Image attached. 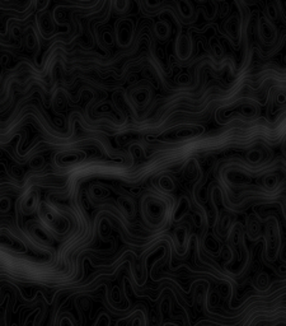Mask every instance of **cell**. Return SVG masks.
<instances>
[{"label":"cell","mask_w":286,"mask_h":326,"mask_svg":"<svg viewBox=\"0 0 286 326\" xmlns=\"http://www.w3.org/2000/svg\"><path fill=\"white\" fill-rule=\"evenodd\" d=\"M38 212H40L41 219L43 220L46 225L50 229H52L56 234L64 235L69 229L70 223L67 218L61 215L60 213L56 212L52 207L47 204L38 205Z\"/></svg>","instance_id":"1"},{"label":"cell","mask_w":286,"mask_h":326,"mask_svg":"<svg viewBox=\"0 0 286 326\" xmlns=\"http://www.w3.org/2000/svg\"><path fill=\"white\" fill-rule=\"evenodd\" d=\"M165 203L159 198L149 197L143 204V213L150 224L158 225L165 217Z\"/></svg>","instance_id":"2"},{"label":"cell","mask_w":286,"mask_h":326,"mask_svg":"<svg viewBox=\"0 0 286 326\" xmlns=\"http://www.w3.org/2000/svg\"><path fill=\"white\" fill-rule=\"evenodd\" d=\"M258 36L266 45H272L277 38V29L267 17H261L258 21Z\"/></svg>","instance_id":"3"},{"label":"cell","mask_w":286,"mask_h":326,"mask_svg":"<svg viewBox=\"0 0 286 326\" xmlns=\"http://www.w3.org/2000/svg\"><path fill=\"white\" fill-rule=\"evenodd\" d=\"M116 37L117 43L122 48L130 45L131 40H133V23L129 19H121L117 23L116 28Z\"/></svg>","instance_id":"4"},{"label":"cell","mask_w":286,"mask_h":326,"mask_svg":"<svg viewBox=\"0 0 286 326\" xmlns=\"http://www.w3.org/2000/svg\"><path fill=\"white\" fill-rule=\"evenodd\" d=\"M38 200H40V195H38L37 191H28L21 202V209L23 212V214H32L35 210H37Z\"/></svg>","instance_id":"5"},{"label":"cell","mask_w":286,"mask_h":326,"mask_svg":"<svg viewBox=\"0 0 286 326\" xmlns=\"http://www.w3.org/2000/svg\"><path fill=\"white\" fill-rule=\"evenodd\" d=\"M176 53L181 60H186L192 54V42L191 38L187 35H182L178 37L177 43H176Z\"/></svg>","instance_id":"6"},{"label":"cell","mask_w":286,"mask_h":326,"mask_svg":"<svg viewBox=\"0 0 286 326\" xmlns=\"http://www.w3.org/2000/svg\"><path fill=\"white\" fill-rule=\"evenodd\" d=\"M151 99V89L148 87H138L131 92V100L138 107H144Z\"/></svg>","instance_id":"7"},{"label":"cell","mask_w":286,"mask_h":326,"mask_svg":"<svg viewBox=\"0 0 286 326\" xmlns=\"http://www.w3.org/2000/svg\"><path fill=\"white\" fill-rule=\"evenodd\" d=\"M84 154L82 152H64L60 156H58V165L68 167V166L77 165L82 161Z\"/></svg>","instance_id":"8"},{"label":"cell","mask_w":286,"mask_h":326,"mask_svg":"<svg viewBox=\"0 0 286 326\" xmlns=\"http://www.w3.org/2000/svg\"><path fill=\"white\" fill-rule=\"evenodd\" d=\"M225 29H226V33H228L229 37H231L232 40L234 41L238 40L239 35H241V24H239V19L237 18L236 16L231 17L229 21L226 22Z\"/></svg>","instance_id":"9"},{"label":"cell","mask_w":286,"mask_h":326,"mask_svg":"<svg viewBox=\"0 0 286 326\" xmlns=\"http://www.w3.org/2000/svg\"><path fill=\"white\" fill-rule=\"evenodd\" d=\"M31 235L35 237L38 242H41V244H51V241H52V239L48 236L50 234L46 231L45 228L40 227V225H38V227L37 225H33V227L31 228Z\"/></svg>","instance_id":"10"},{"label":"cell","mask_w":286,"mask_h":326,"mask_svg":"<svg viewBox=\"0 0 286 326\" xmlns=\"http://www.w3.org/2000/svg\"><path fill=\"white\" fill-rule=\"evenodd\" d=\"M119 207L121 208L122 212L129 217H133L135 214V204H134L133 199L127 197H120L119 198Z\"/></svg>","instance_id":"11"},{"label":"cell","mask_w":286,"mask_h":326,"mask_svg":"<svg viewBox=\"0 0 286 326\" xmlns=\"http://www.w3.org/2000/svg\"><path fill=\"white\" fill-rule=\"evenodd\" d=\"M155 35L158 36L160 40H165V38L169 37V35H170L169 24L165 23V22H159V23H156L155 24Z\"/></svg>","instance_id":"12"},{"label":"cell","mask_w":286,"mask_h":326,"mask_svg":"<svg viewBox=\"0 0 286 326\" xmlns=\"http://www.w3.org/2000/svg\"><path fill=\"white\" fill-rule=\"evenodd\" d=\"M199 172H200L199 163H197L195 159H191V161H188V163L186 165V170H185L186 177L195 178L197 175H199Z\"/></svg>","instance_id":"13"},{"label":"cell","mask_w":286,"mask_h":326,"mask_svg":"<svg viewBox=\"0 0 286 326\" xmlns=\"http://www.w3.org/2000/svg\"><path fill=\"white\" fill-rule=\"evenodd\" d=\"M260 112V110H257V107L252 104H243L241 105V114L244 115L246 117H253Z\"/></svg>","instance_id":"14"},{"label":"cell","mask_w":286,"mask_h":326,"mask_svg":"<svg viewBox=\"0 0 286 326\" xmlns=\"http://www.w3.org/2000/svg\"><path fill=\"white\" fill-rule=\"evenodd\" d=\"M159 186L164 191H172L175 189V182H173V180L169 176H163L160 178V181H159Z\"/></svg>","instance_id":"15"},{"label":"cell","mask_w":286,"mask_h":326,"mask_svg":"<svg viewBox=\"0 0 286 326\" xmlns=\"http://www.w3.org/2000/svg\"><path fill=\"white\" fill-rule=\"evenodd\" d=\"M188 209V205H187V199L186 198H182V199L180 200V205H178V209L176 210V215H175V219L176 220H180L181 218L185 215V212Z\"/></svg>","instance_id":"16"},{"label":"cell","mask_w":286,"mask_h":326,"mask_svg":"<svg viewBox=\"0 0 286 326\" xmlns=\"http://www.w3.org/2000/svg\"><path fill=\"white\" fill-rule=\"evenodd\" d=\"M113 7L119 13H125L130 7V0H115Z\"/></svg>","instance_id":"17"},{"label":"cell","mask_w":286,"mask_h":326,"mask_svg":"<svg viewBox=\"0 0 286 326\" xmlns=\"http://www.w3.org/2000/svg\"><path fill=\"white\" fill-rule=\"evenodd\" d=\"M104 191H107V190L103 188V186L95 185V186H93L92 190H90V195H92L93 198H97V199H102V198L107 197L106 194H101V193H104Z\"/></svg>","instance_id":"18"},{"label":"cell","mask_w":286,"mask_h":326,"mask_svg":"<svg viewBox=\"0 0 286 326\" xmlns=\"http://www.w3.org/2000/svg\"><path fill=\"white\" fill-rule=\"evenodd\" d=\"M263 183H265L266 188L273 189L277 185V178H276V176H266L265 180H263Z\"/></svg>","instance_id":"19"},{"label":"cell","mask_w":286,"mask_h":326,"mask_svg":"<svg viewBox=\"0 0 286 326\" xmlns=\"http://www.w3.org/2000/svg\"><path fill=\"white\" fill-rule=\"evenodd\" d=\"M266 17L268 19H271V21H275L277 18V9H276L275 6H272V4L267 6V16Z\"/></svg>","instance_id":"20"},{"label":"cell","mask_w":286,"mask_h":326,"mask_svg":"<svg viewBox=\"0 0 286 326\" xmlns=\"http://www.w3.org/2000/svg\"><path fill=\"white\" fill-rule=\"evenodd\" d=\"M47 4H48V0H37V8L40 9V11L45 9L46 7H47Z\"/></svg>","instance_id":"21"},{"label":"cell","mask_w":286,"mask_h":326,"mask_svg":"<svg viewBox=\"0 0 286 326\" xmlns=\"http://www.w3.org/2000/svg\"><path fill=\"white\" fill-rule=\"evenodd\" d=\"M197 2H199V3H205L206 0H197Z\"/></svg>","instance_id":"22"},{"label":"cell","mask_w":286,"mask_h":326,"mask_svg":"<svg viewBox=\"0 0 286 326\" xmlns=\"http://www.w3.org/2000/svg\"><path fill=\"white\" fill-rule=\"evenodd\" d=\"M216 2H222V0H216Z\"/></svg>","instance_id":"23"}]
</instances>
